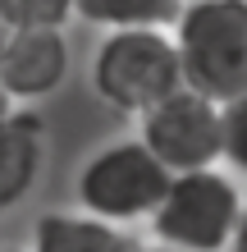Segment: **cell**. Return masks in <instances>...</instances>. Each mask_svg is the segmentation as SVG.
Returning <instances> with one entry per match:
<instances>
[{"mask_svg": "<svg viewBox=\"0 0 247 252\" xmlns=\"http://www.w3.org/2000/svg\"><path fill=\"white\" fill-rule=\"evenodd\" d=\"M87 87L119 120H142L183 87V64L169 28H119L101 32L87 55Z\"/></svg>", "mask_w": 247, "mask_h": 252, "instance_id": "1", "label": "cell"}, {"mask_svg": "<svg viewBox=\"0 0 247 252\" xmlns=\"http://www.w3.org/2000/svg\"><path fill=\"white\" fill-rule=\"evenodd\" d=\"M165 188H169V170L147 152L137 133L96 142L74 170V206L119 229L147 225Z\"/></svg>", "mask_w": 247, "mask_h": 252, "instance_id": "2", "label": "cell"}, {"mask_svg": "<svg viewBox=\"0 0 247 252\" xmlns=\"http://www.w3.org/2000/svg\"><path fill=\"white\" fill-rule=\"evenodd\" d=\"M169 37L188 87L220 106L247 96V0H183Z\"/></svg>", "mask_w": 247, "mask_h": 252, "instance_id": "3", "label": "cell"}, {"mask_svg": "<svg viewBox=\"0 0 247 252\" xmlns=\"http://www.w3.org/2000/svg\"><path fill=\"white\" fill-rule=\"evenodd\" d=\"M243 192L247 188L224 165L169 174L165 197L147 220L151 243L174 252H224L243 211Z\"/></svg>", "mask_w": 247, "mask_h": 252, "instance_id": "4", "label": "cell"}, {"mask_svg": "<svg viewBox=\"0 0 247 252\" xmlns=\"http://www.w3.org/2000/svg\"><path fill=\"white\" fill-rule=\"evenodd\" d=\"M137 138L169 174L224 165V106L183 83L137 120Z\"/></svg>", "mask_w": 247, "mask_h": 252, "instance_id": "5", "label": "cell"}, {"mask_svg": "<svg viewBox=\"0 0 247 252\" xmlns=\"http://www.w3.org/2000/svg\"><path fill=\"white\" fill-rule=\"evenodd\" d=\"M69 28H9L0 46V92L9 106H41L69 83Z\"/></svg>", "mask_w": 247, "mask_h": 252, "instance_id": "6", "label": "cell"}, {"mask_svg": "<svg viewBox=\"0 0 247 252\" xmlns=\"http://www.w3.org/2000/svg\"><path fill=\"white\" fill-rule=\"evenodd\" d=\"M51 156V128L37 106H9L0 115V220L27 202Z\"/></svg>", "mask_w": 247, "mask_h": 252, "instance_id": "7", "label": "cell"}, {"mask_svg": "<svg viewBox=\"0 0 247 252\" xmlns=\"http://www.w3.org/2000/svg\"><path fill=\"white\" fill-rule=\"evenodd\" d=\"M23 252H137V239L78 206H51L32 220Z\"/></svg>", "mask_w": 247, "mask_h": 252, "instance_id": "8", "label": "cell"}, {"mask_svg": "<svg viewBox=\"0 0 247 252\" xmlns=\"http://www.w3.org/2000/svg\"><path fill=\"white\" fill-rule=\"evenodd\" d=\"M183 0H74V19L96 32L119 28H169L179 19Z\"/></svg>", "mask_w": 247, "mask_h": 252, "instance_id": "9", "label": "cell"}, {"mask_svg": "<svg viewBox=\"0 0 247 252\" xmlns=\"http://www.w3.org/2000/svg\"><path fill=\"white\" fill-rule=\"evenodd\" d=\"M74 0H0L5 28H69Z\"/></svg>", "mask_w": 247, "mask_h": 252, "instance_id": "10", "label": "cell"}, {"mask_svg": "<svg viewBox=\"0 0 247 252\" xmlns=\"http://www.w3.org/2000/svg\"><path fill=\"white\" fill-rule=\"evenodd\" d=\"M224 165L247 179V96L224 106Z\"/></svg>", "mask_w": 247, "mask_h": 252, "instance_id": "11", "label": "cell"}, {"mask_svg": "<svg viewBox=\"0 0 247 252\" xmlns=\"http://www.w3.org/2000/svg\"><path fill=\"white\" fill-rule=\"evenodd\" d=\"M224 252H247V192H243V211H238V225H234V239H229Z\"/></svg>", "mask_w": 247, "mask_h": 252, "instance_id": "12", "label": "cell"}, {"mask_svg": "<svg viewBox=\"0 0 247 252\" xmlns=\"http://www.w3.org/2000/svg\"><path fill=\"white\" fill-rule=\"evenodd\" d=\"M137 252H174V248H161V243H137Z\"/></svg>", "mask_w": 247, "mask_h": 252, "instance_id": "13", "label": "cell"}, {"mask_svg": "<svg viewBox=\"0 0 247 252\" xmlns=\"http://www.w3.org/2000/svg\"><path fill=\"white\" fill-rule=\"evenodd\" d=\"M5 37H9V28H5V23H0V46H5Z\"/></svg>", "mask_w": 247, "mask_h": 252, "instance_id": "14", "label": "cell"}, {"mask_svg": "<svg viewBox=\"0 0 247 252\" xmlns=\"http://www.w3.org/2000/svg\"><path fill=\"white\" fill-rule=\"evenodd\" d=\"M5 110H9V101H5V92H0V115H5Z\"/></svg>", "mask_w": 247, "mask_h": 252, "instance_id": "15", "label": "cell"}, {"mask_svg": "<svg viewBox=\"0 0 247 252\" xmlns=\"http://www.w3.org/2000/svg\"><path fill=\"white\" fill-rule=\"evenodd\" d=\"M0 252H23V248H0Z\"/></svg>", "mask_w": 247, "mask_h": 252, "instance_id": "16", "label": "cell"}]
</instances>
